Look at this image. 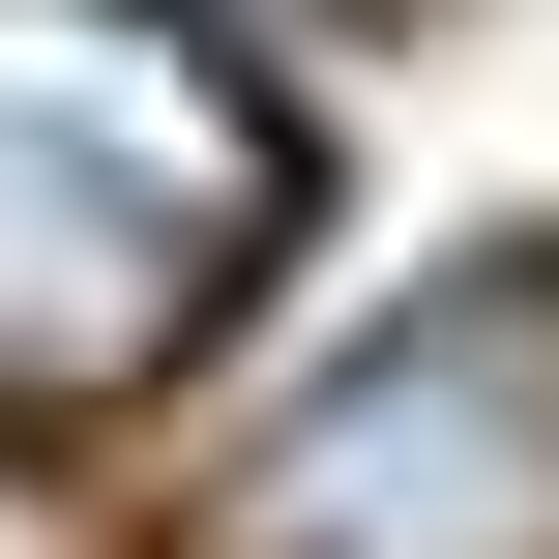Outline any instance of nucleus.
<instances>
[{"instance_id": "obj_1", "label": "nucleus", "mask_w": 559, "mask_h": 559, "mask_svg": "<svg viewBox=\"0 0 559 559\" xmlns=\"http://www.w3.org/2000/svg\"><path fill=\"white\" fill-rule=\"evenodd\" d=\"M295 236V118L177 0H0V413H118Z\"/></svg>"}, {"instance_id": "obj_2", "label": "nucleus", "mask_w": 559, "mask_h": 559, "mask_svg": "<svg viewBox=\"0 0 559 559\" xmlns=\"http://www.w3.org/2000/svg\"><path fill=\"white\" fill-rule=\"evenodd\" d=\"M206 559H559V265H472L295 383V442L206 472Z\"/></svg>"}]
</instances>
